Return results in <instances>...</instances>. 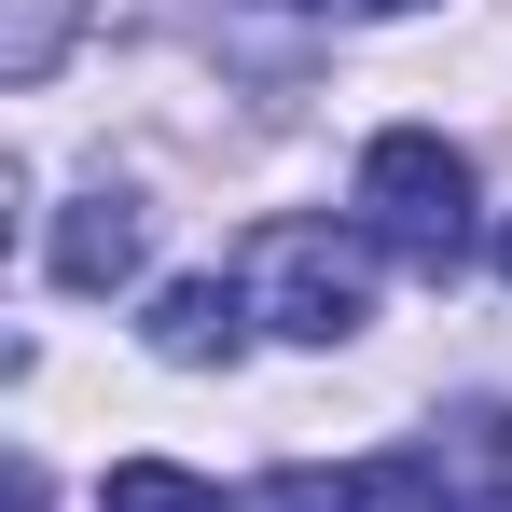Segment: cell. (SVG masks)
<instances>
[{
	"instance_id": "obj_3",
	"label": "cell",
	"mask_w": 512,
	"mask_h": 512,
	"mask_svg": "<svg viewBox=\"0 0 512 512\" xmlns=\"http://www.w3.org/2000/svg\"><path fill=\"white\" fill-rule=\"evenodd\" d=\"M139 333H153V360H180V374L236 360V346H250V277H167Z\"/></svg>"
},
{
	"instance_id": "obj_6",
	"label": "cell",
	"mask_w": 512,
	"mask_h": 512,
	"mask_svg": "<svg viewBox=\"0 0 512 512\" xmlns=\"http://www.w3.org/2000/svg\"><path fill=\"white\" fill-rule=\"evenodd\" d=\"M97 512H236V499L194 485V471H167V457H125V471L97 485Z\"/></svg>"
},
{
	"instance_id": "obj_7",
	"label": "cell",
	"mask_w": 512,
	"mask_h": 512,
	"mask_svg": "<svg viewBox=\"0 0 512 512\" xmlns=\"http://www.w3.org/2000/svg\"><path fill=\"white\" fill-rule=\"evenodd\" d=\"M291 14H402V0H291Z\"/></svg>"
},
{
	"instance_id": "obj_8",
	"label": "cell",
	"mask_w": 512,
	"mask_h": 512,
	"mask_svg": "<svg viewBox=\"0 0 512 512\" xmlns=\"http://www.w3.org/2000/svg\"><path fill=\"white\" fill-rule=\"evenodd\" d=\"M443 512H457V499H443ZM471 512H512V499H471Z\"/></svg>"
},
{
	"instance_id": "obj_5",
	"label": "cell",
	"mask_w": 512,
	"mask_h": 512,
	"mask_svg": "<svg viewBox=\"0 0 512 512\" xmlns=\"http://www.w3.org/2000/svg\"><path fill=\"white\" fill-rule=\"evenodd\" d=\"M56 277H70V291H125V277H139V208H125V194H84V208L56 222Z\"/></svg>"
},
{
	"instance_id": "obj_2",
	"label": "cell",
	"mask_w": 512,
	"mask_h": 512,
	"mask_svg": "<svg viewBox=\"0 0 512 512\" xmlns=\"http://www.w3.org/2000/svg\"><path fill=\"white\" fill-rule=\"evenodd\" d=\"M360 236L429 263V277H457V263H471V153L429 139V125H388V139L360 153Z\"/></svg>"
},
{
	"instance_id": "obj_1",
	"label": "cell",
	"mask_w": 512,
	"mask_h": 512,
	"mask_svg": "<svg viewBox=\"0 0 512 512\" xmlns=\"http://www.w3.org/2000/svg\"><path fill=\"white\" fill-rule=\"evenodd\" d=\"M236 277H250V319L291 346H346L374 319V236H346V222H263Z\"/></svg>"
},
{
	"instance_id": "obj_9",
	"label": "cell",
	"mask_w": 512,
	"mask_h": 512,
	"mask_svg": "<svg viewBox=\"0 0 512 512\" xmlns=\"http://www.w3.org/2000/svg\"><path fill=\"white\" fill-rule=\"evenodd\" d=\"M499 277H512V222H499Z\"/></svg>"
},
{
	"instance_id": "obj_4",
	"label": "cell",
	"mask_w": 512,
	"mask_h": 512,
	"mask_svg": "<svg viewBox=\"0 0 512 512\" xmlns=\"http://www.w3.org/2000/svg\"><path fill=\"white\" fill-rule=\"evenodd\" d=\"M277 512H443V457H346V471H277Z\"/></svg>"
}]
</instances>
